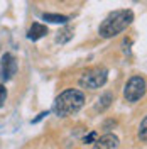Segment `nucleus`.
Here are the masks:
<instances>
[{
  "label": "nucleus",
  "mask_w": 147,
  "mask_h": 149,
  "mask_svg": "<svg viewBox=\"0 0 147 149\" xmlns=\"http://www.w3.org/2000/svg\"><path fill=\"white\" fill-rule=\"evenodd\" d=\"M42 19L53 24H66L69 20L66 15H61V14H42Z\"/></svg>",
  "instance_id": "10"
},
{
  "label": "nucleus",
  "mask_w": 147,
  "mask_h": 149,
  "mask_svg": "<svg viewBox=\"0 0 147 149\" xmlns=\"http://www.w3.org/2000/svg\"><path fill=\"white\" fill-rule=\"evenodd\" d=\"M95 139H96V132H90V134L83 139V142H85V144H90V142H95Z\"/></svg>",
  "instance_id": "13"
},
{
  "label": "nucleus",
  "mask_w": 147,
  "mask_h": 149,
  "mask_svg": "<svg viewBox=\"0 0 147 149\" xmlns=\"http://www.w3.org/2000/svg\"><path fill=\"white\" fill-rule=\"evenodd\" d=\"M71 37H73V29L71 27H63L59 32H58V36H56V42H59V44H66L68 41H71Z\"/></svg>",
  "instance_id": "9"
},
{
  "label": "nucleus",
  "mask_w": 147,
  "mask_h": 149,
  "mask_svg": "<svg viewBox=\"0 0 147 149\" xmlns=\"http://www.w3.org/2000/svg\"><path fill=\"white\" fill-rule=\"evenodd\" d=\"M119 148V137L115 134H105L98 139H95L93 149H117Z\"/></svg>",
  "instance_id": "6"
},
{
  "label": "nucleus",
  "mask_w": 147,
  "mask_h": 149,
  "mask_svg": "<svg viewBox=\"0 0 147 149\" xmlns=\"http://www.w3.org/2000/svg\"><path fill=\"white\" fill-rule=\"evenodd\" d=\"M47 34V27L41 22H34L27 31V37L31 41H39L41 37H44Z\"/></svg>",
  "instance_id": "7"
},
{
  "label": "nucleus",
  "mask_w": 147,
  "mask_h": 149,
  "mask_svg": "<svg viewBox=\"0 0 147 149\" xmlns=\"http://www.w3.org/2000/svg\"><path fill=\"white\" fill-rule=\"evenodd\" d=\"M146 129H147V119L144 117V119H142V122H140V127H139V137H140V141H142V142L147 139V137H146Z\"/></svg>",
  "instance_id": "11"
},
{
  "label": "nucleus",
  "mask_w": 147,
  "mask_h": 149,
  "mask_svg": "<svg viewBox=\"0 0 147 149\" xmlns=\"http://www.w3.org/2000/svg\"><path fill=\"white\" fill-rule=\"evenodd\" d=\"M144 95H146V80H144V76H132L129 81H127L125 88H123L125 100L130 103H135Z\"/></svg>",
  "instance_id": "4"
},
{
  "label": "nucleus",
  "mask_w": 147,
  "mask_h": 149,
  "mask_svg": "<svg viewBox=\"0 0 147 149\" xmlns=\"http://www.w3.org/2000/svg\"><path fill=\"white\" fill-rule=\"evenodd\" d=\"M5 100H7V88L3 85H0V107H3Z\"/></svg>",
  "instance_id": "12"
},
{
  "label": "nucleus",
  "mask_w": 147,
  "mask_h": 149,
  "mask_svg": "<svg viewBox=\"0 0 147 149\" xmlns=\"http://www.w3.org/2000/svg\"><path fill=\"white\" fill-rule=\"evenodd\" d=\"M85 105V95L80 90H66L54 102V112L59 117L73 115Z\"/></svg>",
  "instance_id": "2"
},
{
  "label": "nucleus",
  "mask_w": 147,
  "mask_h": 149,
  "mask_svg": "<svg viewBox=\"0 0 147 149\" xmlns=\"http://www.w3.org/2000/svg\"><path fill=\"white\" fill-rule=\"evenodd\" d=\"M107 78H108V71L105 68H100V66L90 68L80 76V86L88 90H96L107 83Z\"/></svg>",
  "instance_id": "3"
},
{
  "label": "nucleus",
  "mask_w": 147,
  "mask_h": 149,
  "mask_svg": "<svg viewBox=\"0 0 147 149\" xmlns=\"http://www.w3.org/2000/svg\"><path fill=\"white\" fill-rule=\"evenodd\" d=\"M134 20V12L129 9H122V10H115L108 14L107 17L103 19V22L98 27V34L105 39L115 37L117 34L123 32L125 29L129 27Z\"/></svg>",
  "instance_id": "1"
},
{
  "label": "nucleus",
  "mask_w": 147,
  "mask_h": 149,
  "mask_svg": "<svg viewBox=\"0 0 147 149\" xmlns=\"http://www.w3.org/2000/svg\"><path fill=\"white\" fill-rule=\"evenodd\" d=\"M17 73V61L15 58L10 54V53H5L2 56V65H0V76L3 81H9L14 78V74Z\"/></svg>",
  "instance_id": "5"
},
{
  "label": "nucleus",
  "mask_w": 147,
  "mask_h": 149,
  "mask_svg": "<svg viewBox=\"0 0 147 149\" xmlns=\"http://www.w3.org/2000/svg\"><path fill=\"white\" fill-rule=\"evenodd\" d=\"M46 115H47V112H42V113H39V115H37V117H36V119L32 120V124H36V122H39V120H41V119H44Z\"/></svg>",
  "instance_id": "14"
},
{
  "label": "nucleus",
  "mask_w": 147,
  "mask_h": 149,
  "mask_svg": "<svg viewBox=\"0 0 147 149\" xmlns=\"http://www.w3.org/2000/svg\"><path fill=\"white\" fill-rule=\"evenodd\" d=\"M112 102H113V95H112L110 92L103 93L100 98H98L96 105H95V110H96V112H105L112 105Z\"/></svg>",
  "instance_id": "8"
}]
</instances>
